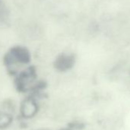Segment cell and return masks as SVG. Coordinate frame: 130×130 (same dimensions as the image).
<instances>
[{"instance_id": "cell-2", "label": "cell", "mask_w": 130, "mask_h": 130, "mask_svg": "<svg viewBox=\"0 0 130 130\" xmlns=\"http://www.w3.org/2000/svg\"><path fill=\"white\" fill-rule=\"evenodd\" d=\"M75 63V57L73 54H62L54 61V68L59 71H67L71 69Z\"/></svg>"}, {"instance_id": "cell-1", "label": "cell", "mask_w": 130, "mask_h": 130, "mask_svg": "<svg viewBox=\"0 0 130 130\" xmlns=\"http://www.w3.org/2000/svg\"><path fill=\"white\" fill-rule=\"evenodd\" d=\"M31 61V54L29 51L23 47H14L5 57V63L10 66L13 63H28Z\"/></svg>"}, {"instance_id": "cell-3", "label": "cell", "mask_w": 130, "mask_h": 130, "mask_svg": "<svg viewBox=\"0 0 130 130\" xmlns=\"http://www.w3.org/2000/svg\"><path fill=\"white\" fill-rule=\"evenodd\" d=\"M37 105L31 99L26 100L22 106V112L25 117H31L37 112Z\"/></svg>"}, {"instance_id": "cell-4", "label": "cell", "mask_w": 130, "mask_h": 130, "mask_svg": "<svg viewBox=\"0 0 130 130\" xmlns=\"http://www.w3.org/2000/svg\"><path fill=\"white\" fill-rule=\"evenodd\" d=\"M10 122H11V118L8 115L0 113V127L8 125Z\"/></svg>"}, {"instance_id": "cell-5", "label": "cell", "mask_w": 130, "mask_h": 130, "mask_svg": "<svg viewBox=\"0 0 130 130\" xmlns=\"http://www.w3.org/2000/svg\"><path fill=\"white\" fill-rule=\"evenodd\" d=\"M6 13L7 12H6L5 6L0 3V19H4V17L6 15Z\"/></svg>"}]
</instances>
